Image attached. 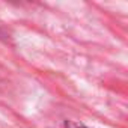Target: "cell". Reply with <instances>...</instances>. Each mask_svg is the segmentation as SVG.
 Instances as JSON below:
<instances>
[{"mask_svg": "<svg viewBox=\"0 0 128 128\" xmlns=\"http://www.w3.org/2000/svg\"><path fill=\"white\" fill-rule=\"evenodd\" d=\"M63 128H89L78 120H63Z\"/></svg>", "mask_w": 128, "mask_h": 128, "instance_id": "1", "label": "cell"}]
</instances>
